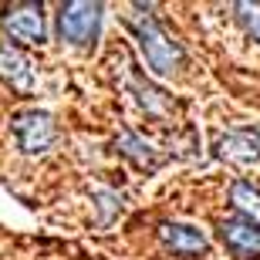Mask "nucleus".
Wrapping results in <instances>:
<instances>
[{
    "instance_id": "nucleus-1",
    "label": "nucleus",
    "mask_w": 260,
    "mask_h": 260,
    "mask_svg": "<svg viewBox=\"0 0 260 260\" xmlns=\"http://www.w3.org/2000/svg\"><path fill=\"white\" fill-rule=\"evenodd\" d=\"M125 24L135 34V41H139V51H142V58H145L152 75H173V71L183 68V61H186L183 48L162 30V24L155 20L152 7L132 4V14L125 17Z\"/></svg>"
},
{
    "instance_id": "nucleus-2",
    "label": "nucleus",
    "mask_w": 260,
    "mask_h": 260,
    "mask_svg": "<svg viewBox=\"0 0 260 260\" xmlns=\"http://www.w3.org/2000/svg\"><path fill=\"white\" fill-rule=\"evenodd\" d=\"M105 7L102 4H61L58 10V34L61 41L75 44V48H91L102 30Z\"/></svg>"
},
{
    "instance_id": "nucleus-3",
    "label": "nucleus",
    "mask_w": 260,
    "mask_h": 260,
    "mask_svg": "<svg viewBox=\"0 0 260 260\" xmlns=\"http://www.w3.org/2000/svg\"><path fill=\"white\" fill-rule=\"evenodd\" d=\"M10 128L17 135L20 149L27 155H44L58 139V128H54V118L48 112H38V108H27V112H17L10 118Z\"/></svg>"
},
{
    "instance_id": "nucleus-4",
    "label": "nucleus",
    "mask_w": 260,
    "mask_h": 260,
    "mask_svg": "<svg viewBox=\"0 0 260 260\" xmlns=\"http://www.w3.org/2000/svg\"><path fill=\"white\" fill-rule=\"evenodd\" d=\"M0 24L17 44H41L44 41V7L41 4H14L0 14Z\"/></svg>"
},
{
    "instance_id": "nucleus-5",
    "label": "nucleus",
    "mask_w": 260,
    "mask_h": 260,
    "mask_svg": "<svg viewBox=\"0 0 260 260\" xmlns=\"http://www.w3.org/2000/svg\"><path fill=\"white\" fill-rule=\"evenodd\" d=\"M220 240L226 253L237 260H260V226L250 223L247 216L233 213L220 223Z\"/></svg>"
},
{
    "instance_id": "nucleus-6",
    "label": "nucleus",
    "mask_w": 260,
    "mask_h": 260,
    "mask_svg": "<svg viewBox=\"0 0 260 260\" xmlns=\"http://www.w3.org/2000/svg\"><path fill=\"white\" fill-rule=\"evenodd\" d=\"M159 240H162L166 250L176 253L179 260H193V257L210 250L206 233L196 230V226H186V223H162L159 226Z\"/></svg>"
},
{
    "instance_id": "nucleus-7",
    "label": "nucleus",
    "mask_w": 260,
    "mask_h": 260,
    "mask_svg": "<svg viewBox=\"0 0 260 260\" xmlns=\"http://www.w3.org/2000/svg\"><path fill=\"white\" fill-rule=\"evenodd\" d=\"M216 155L233 166L260 162V128H233L216 142Z\"/></svg>"
},
{
    "instance_id": "nucleus-8",
    "label": "nucleus",
    "mask_w": 260,
    "mask_h": 260,
    "mask_svg": "<svg viewBox=\"0 0 260 260\" xmlns=\"http://www.w3.org/2000/svg\"><path fill=\"white\" fill-rule=\"evenodd\" d=\"M0 78L7 81L14 91L27 95L34 88V64L24 58V51L10 41H0Z\"/></svg>"
},
{
    "instance_id": "nucleus-9",
    "label": "nucleus",
    "mask_w": 260,
    "mask_h": 260,
    "mask_svg": "<svg viewBox=\"0 0 260 260\" xmlns=\"http://www.w3.org/2000/svg\"><path fill=\"white\" fill-rule=\"evenodd\" d=\"M115 149H118L122 155H128L135 166H142V169H159V166H162V155H155L152 145L142 142L135 132H122V135L115 139Z\"/></svg>"
},
{
    "instance_id": "nucleus-10",
    "label": "nucleus",
    "mask_w": 260,
    "mask_h": 260,
    "mask_svg": "<svg viewBox=\"0 0 260 260\" xmlns=\"http://www.w3.org/2000/svg\"><path fill=\"white\" fill-rule=\"evenodd\" d=\"M230 203H233V210L240 213V216H247L250 223L260 226V189L253 183L237 179V183L230 186Z\"/></svg>"
},
{
    "instance_id": "nucleus-11",
    "label": "nucleus",
    "mask_w": 260,
    "mask_h": 260,
    "mask_svg": "<svg viewBox=\"0 0 260 260\" xmlns=\"http://www.w3.org/2000/svg\"><path fill=\"white\" fill-rule=\"evenodd\" d=\"M233 10H237V20H240V27L260 44V4H233Z\"/></svg>"
}]
</instances>
